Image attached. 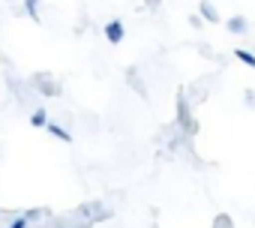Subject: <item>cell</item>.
Here are the masks:
<instances>
[{"label": "cell", "instance_id": "obj_3", "mask_svg": "<svg viewBox=\"0 0 255 228\" xmlns=\"http://www.w3.org/2000/svg\"><path fill=\"white\" fill-rule=\"evenodd\" d=\"M123 36H126V30H123L120 21H108V24H105V39H108L111 45H120Z\"/></svg>", "mask_w": 255, "mask_h": 228}, {"label": "cell", "instance_id": "obj_13", "mask_svg": "<svg viewBox=\"0 0 255 228\" xmlns=\"http://www.w3.org/2000/svg\"><path fill=\"white\" fill-rule=\"evenodd\" d=\"M27 9H30V15H33V21H36V18H39V15H36V0H27Z\"/></svg>", "mask_w": 255, "mask_h": 228}, {"label": "cell", "instance_id": "obj_2", "mask_svg": "<svg viewBox=\"0 0 255 228\" xmlns=\"http://www.w3.org/2000/svg\"><path fill=\"white\" fill-rule=\"evenodd\" d=\"M27 84H30L36 93H42V96H60V81H54L51 72H33V75L27 78Z\"/></svg>", "mask_w": 255, "mask_h": 228}, {"label": "cell", "instance_id": "obj_6", "mask_svg": "<svg viewBox=\"0 0 255 228\" xmlns=\"http://www.w3.org/2000/svg\"><path fill=\"white\" fill-rule=\"evenodd\" d=\"M51 117H48V111L45 108H33L30 111V126H39V129H45V123H48Z\"/></svg>", "mask_w": 255, "mask_h": 228}, {"label": "cell", "instance_id": "obj_5", "mask_svg": "<svg viewBox=\"0 0 255 228\" xmlns=\"http://www.w3.org/2000/svg\"><path fill=\"white\" fill-rule=\"evenodd\" d=\"M126 81L132 84V90H135L138 96H147V87H144V81H141V75H138L135 69H126Z\"/></svg>", "mask_w": 255, "mask_h": 228}, {"label": "cell", "instance_id": "obj_14", "mask_svg": "<svg viewBox=\"0 0 255 228\" xmlns=\"http://www.w3.org/2000/svg\"><path fill=\"white\" fill-rule=\"evenodd\" d=\"M147 6H150V9H156V6H159V0H147Z\"/></svg>", "mask_w": 255, "mask_h": 228}, {"label": "cell", "instance_id": "obj_7", "mask_svg": "<svg viewBox=\"0 0 255 228\" xmlns=\"http://www.w3.org/2000/svg\"><path fill=\"white\" fill-rule=\"evenodd\" d=\"M228 30H231L234 36H243V33L249 30V24H246V18H240V15H234V18L228 21Z\"/></svg>", "mask_w": 255, "mask_h": 228}, {"label": "cell", "instance_id": "obj_9", "mask_svg": "<svg viewBox=\"0 0 255 228\" xmlns=\"http://www.w3.org/2000/svg\"><path fill=\"white\" fill-rule=\"evenodd\" d=\"M3 228H30V222L24 219V213H18V216H6L3 219Z\"/></svg>", "mask_w": 255, "mask_h": 228}, {"label": "cell", "instance_id": "obj_12", "mask_svg": "<svg viewBox=\"0 0 255 228\" xmlns=\"http://www.w3.org/2000/svg\"><path fill=\"white\" fill-rule=\"evenodd\" d=\"M243 102H246L249 108H255V93H252V90H246V96H243Z\"/></svg>", "mask_w": 255, "mask_h": 228}, {"label": "cell", "instance_id": "obj_8", "mask_svg": "<svg viewBox=\"0 0 255 228\" xmlns=\"http://www.w3.org/2000/svg\"><path fill=\"white\" fill-rule=\"evenodd\" d=\"M234 57H237L240 63H246V66H252V69H255V54H252L249 48H240V45H237V48H234Z\"/></svg>", "mask_w": 255, "mask_h": 228}, {"label": "cell", "instance_id": "obj_11", "mask_svg": "<svg viewBox=\"0 0 255 228\" xmlns=\"http://www.w3.org/2000/svg\"><path fill=\"white\" fill-rule=\"evenodd\" d=\"M201 15H204L207 21H219V15H216V9H213V3H201Z\"/></svg>", "mask_w": 255, "mask_h": 228}, {"label": "cell", "instance_id": "obj_10", "mask_svg": "<svg viewBox=\"0 0 255 228\" xmlns=\"http://www.w3.org/2000/svg\"><path fill=\"white\" fill-rule=\"evenodd\" d=\"M210 228H234V219L228 216V213H216L213 216V225Z\"/></svg>", "mask_w": 255, "mask_h": 228}, {"label": "cell", "instance_id": "obj_4", "mask_svg": "<svg viewBox=\"0 0 255 228\" xmlns=\"http://www.w3.org/2000/svg\"><path fill=\"white\" fill-rule=\"evenodd\" d=\"M45 129H48V132H51L54 138H60L63 144H72V132H69L66 126H60L57 120H48V123H45Z\"/></svg>", "mask_w": 255, "mask_h": 228}, {"label": "cell", "instance_id": "obj_1", "mask_svg": "<svg viewBox=\"0 0 255 228\" xmlns=\"http://www.w3.org/2000/svg\"><path fill=\"white\" fill-rule=\"evenodd\" d=\"M174 123L189 135V138H195L198 135V120L192 117V105H189V99H186V93H177L174 96Z\"/></svg>", "mask_w": 255, "mask_h": 228}]
</instances>
